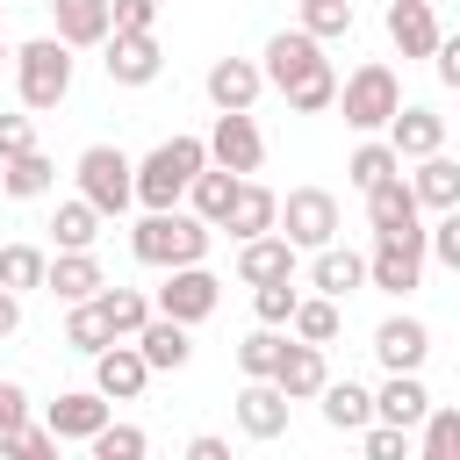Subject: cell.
<instances>
[{
  "label": "cell",
  "mask_w": 460,
  "mask_h": 460,
  "mask_svg": "<svg viewBox=\"0 0 460 460\" xmlns=\"http://www.w3.org/2000/svg\"><path fill=\"white\" fill-rule=\"evenodd\" d=\"M208 237H216V223H201L194 208H144V223L129 230V252L144 259V266H194V259H208Z\"/></svg>",
  "instance_id": "6da1fadb"
},
{
  "label": "cell",
  "mask_w": 460,
  "mask_h": 460,
  "mask_svg": "<svg viewBox=\"0 0 460 460\" xmlns=\"http://www.w3.org/2000/svg\"><path fill=\"white\" fill-rule=\"evenodd\" d=\"M280 352H288L280 323H259V331H244V338H237V374H244V381H273Z\"/></svg>",
  "instance_id": "d6a6232c"
},
{
  "label": "cell",
  "mask_w": 460,
  "mask_h": 460,
  "mask_svg": "<svg viewBox=\"0 0 460 460\" xmlns=\"http://www.w3.org/2000/svg\"><path fill=\"white\" fill-rule=\"evenodd\" d=\"M216 302H223V280H216L201 259H194V266H165V288L151 295V309H158V316H180L187 331H194V323H208V316H216Z\"/></svg>",
  "instance_id": "52a82bcc"
},
{
  "label": "cell",
  "mask_w": 460,
  "mask_h": 460,
  "mask_svg": "<svg viewBox=\"0 0 460 460\" xmlns=\"http://www.w3.org/2000/svg\"><path fill=\"white\" fill-rule=\"evenodd\" d=\"M14 331H22V295L0 288V338H14Z\"/></svg>",
  "instance_id": "f5cc1de1"
},
{
  "label": "cell",
  "mask_w": 460,
  "mask_h": 460,
  "mask_svg": "<svg viewBox=\"0 0 460 460\" xmlns=\"http://www.w3.org/2000/svg\"><path fill=\"white\" fill-rule=\"evenodd\" d=\"M388 172H402V158H395V144H388V137H367V144L345 158V180H352L359 194H367V187H381Z\"/></svg>",
  "instance_id": "8d00e7d4"
},
{
  "label": "cell",
  "mask_w": 460,
  "mask_h": 460,
  "mask_svg": "<svg viewBox=\"0 0 460 460\" xmlns=\"http://www.w3.org/2000/svg\"><path fill=\"white\" fill-rule=\"evenodd\" d=\"M101 50H108L101 65H108V79H115V86H151V79L165 72V50H158V36H151V29H115Z\"/></svg>",
  "instance_id": "8fae6325"
},
{
  "label": "cell",
  "mask_w": 460,
  "mask_h": 460,
  "mask_svg": "<svg viewBox=\"0 0 460 460\" xmlns=\"http://www.w3.org/2000/svg\"><path fill=\"white\" fill-rule=\"evenodd\" d=\"M50 187H58V165L43 158V144L22 151V158H7V172H0V194H7V201H43Z\"/></svg>",
  "instance_id": "f546056e"
},
{
  "label": "cell",
  "mask_w": 460,
  "mask_h": 460,
  "mask_svg": "<svg viewBox=\"0 0 460 460\" xmlns=\"http://www.w3.org/2000/svg\"><path fill=\"white\" fill-rule=\"evenodd\" d=\"M237 280H244V288H259V280H295V244H288L280 230L244 237V244H237Z\"/></svg>",
  "instance_id": "44dd1931"
},
{
  "label": "cell",
  "mask_w": 460,
  "mask_h": 460,
  "mask_svg": "<svg viewBox=\"0 0 460 460\" xmlns=\"http://www.w3.org/2000/svg\"><path fill=\"white\" fill-rule=\"evenodd\" d=\"M316 402H323V424H331V431H359V424H374V388H359V381H323Z\"/></svg>",
  "instance_id": "83f0119b"
},
{
  "label": "cell",
  "mask_w": 460,
  "mask_h": 460,
  "mask_svg": "<svg viewBox=\"0 0 460 460\" xmlns=\"http://www.w3.org/2000/svg\"><path fill=\"white\" fill-rule=\"evenodd\" d=\"M101 208L79 194V201H58V216H50V237H58V252H93L101 244Z\"/></svg>",
  "instance_id": "1f68e13d"
},
{
  "label": "cell",
  "mask_w": 460,
  "mask_h": 460,
  "mask_svg": "<svg viewBox=\"0 0 460 460\" xmlns=\"http://www.w3.org/2000/svg\"><path fill=\"white\" fill-rule=\"evenodd\" d=\"M22 417H29V388L22 381H0V431H14Z\"/></svg>",
  "instance_id": "f907efd6"
},
{
  "label": "cell",
  "mask_w": 460,
  "mask_h": 460,
  "mask_svg": "<svg viewBox=\"0 0 460 460\" xmlns=\"http://www.w3.org/2000/svg\"><path fill=\"white\" fill-rule=\"evenodd\" d=\"M424 259H438L446 273H460V208H438V223L424 230Z\"/></svg>",
  "instance_id": "f6af8a7d"
},
{
  "label": "cell",
  "mask_w": 460,
  "mask_h": 460,
  "mask_svg": "<svg viewBox=\"0 0 460 460\" xmlns=\"http://www.w3.org/2000/svg\"><path fill=\"white\" fill-rule=\"evenodd\" d=\"M288 331H295V338H309V345H331V338L345 331V309H338L331 295H302V302H295V316H288Z\"/></svg>",
  "instance_id": "e575fe53"
},
{
  "label": "cell",
  "mask_w": 460,
  "mask_h": 460,
  "mask_svg": "<svg viewBox=\"0 0 460 460\" xmlns=\"http://www.w3.org/2000/svg\"><path fill=\"white\" fill-rule=\"evenodd\" d=\"M201 86H208L216 108H252V101L266 93V72H259V58H216Z\"/></svg>",
  "instance_id": "cb8c5ba5"
},
{
  "label": "cell",
  "mask_w": 460,
  "mask_h": 460,
  "mask_svg": "<svg viewBox=\"0 0 460 460\" xmlns=\"http://www.w3.org/2000/svg\"><path fill=\"white\" fill-rule=\"evenodd\" d=\"M208 165V137H165L158 151L137 158V208H180L187 180Z\"/></svg>",
  "instance_id": "7a4b0ae2"
},
{
  "label": "cell",
  "mask_w": 460,
  "mask_h": 460,
  "mask_svg": "<svg viewBox=\"0 0 460 460\" xmlns=\"http://www.w3.org/2000/svg\"><path fill=\"white\" fill-rule=\"evenodd\" d=\"M331 101H338V72H331V65L309 72L302 86H288V108H295V115H331Z\"/></svg>",
  "instance_id": "b9f144b4"
},
{
  "label": "cell",
  "mask_w": 460,
  "mask_h": 460,
  "mask_svg": "<svg viewBox=\"0 0 460 460\" xmlns=\"http://www.w3.org/2000/svg\"><path fill=\"white\" fill-rule=\"evenodd\" d=\"M295 302H302V288H295V280H259V288H252V309H259V323H280V331H288Z\"/></svg>",
  "instance_id": "7bdbcfd3"
},
{
  "label": "cell",
  "mask_w": 460,
  "mask_h": 460,
  "mask_svg": "<svg viewBox=\"0 0 460 460\" xmlns=\"http://www.w3.org/2000/svg\"><path fill=\"white\" fill-rule=\"evenodd\" d=\"M309 288H316V295H331V302H345L352 288H367V259H359L352 244H338V237H331V244H316V252H309Z\"/></svg>",
  "instance_id": "d6986e66"
},
{
  "label": "cell",
  "mask_w": 460,
  "mask_h": 460,
  "mask_svg": "<svg viewBox=\"0 0 460 460\" xmlns=\"http://www.w3.org/2000/svg\"><path fill=\"white\" fill-rule=\"evenodd\" d=\"M208 165H230V172H259V165H266V137H259L252 108H216V129H208Z\"/></svg>",
  "instance_id": "9c48e42d"
},
{
  "label": "cell",
  "mask_w": 460,
  "mask_h": 460,
  "mask_svg": "<svg viewBox=\"0 0 460 460\" xmlns=\"http://www.w3.org/2000/svg\"><path fill=\"white\" fill-rule=\"evenodd\" d=\"M237 180H244V172H230V165H201V172L187 180V208H194L201 223H223V216H230Z\"/></svg>",
  "instance_id": "4dcf8cb0"
},
{
  "label": "cell",
  "mask_w": 460,
  "mask_h": 460,
  "mask_svg": "<svg viewBox=\"0 0 460 460\" xmlns=\"http://www.w3.org/2000/svg\"><path fill=\"white\" fill-rule=\"evenodd\" d=\"M367 223H374V237L424 244V223H417V187H410L402 172H388L381 187H367Z\"/></svg>",
  "instance_id": "30bf717a"
},
{
  "label": "cell",
  "mask_w": 460,
  "mask_h": 460,
  "mask_svg": "<svg viewBox=\"0 0 460 460\" xmlns=\"http://www.w3.org/2000/svg\"><path fill=\"white\" fill-rule=\"evenodd\" d=\"M359 137H381L388 129V115L402 108V79L381 65V58H367V65H352L345 79H338V101H331Z\"/></svg>",
  "instance_id": "3957f363"
},
{
  "label": "cell",
  "mask_w": 460,
  "mask_h": 460,
  "mask_svg": "<svg viewBox=\"0 0 460 460\" xmlns=\"http://www.w3.org/2000/svg\"><path fill=\"white\" fill-rule=\"evenodd\" d=\"M295 14H302V29H309L316 43H331V36H352V0H302Z\"/></svg>",
  "instance_id": "60d3db41"
},
{
  "label": "cell",
  "mask_w": 460,
  "mask_h": 460,
  "mask_svg": "<svg viewBox=\"0 0 460 460\" xmlns=\"http://www.w3.org/2000/svg\"><path fill=\"white\" fill-rule=\"evenodd\" d=\"M86 446H93V460H144V453H151V438H144L137 424H115V417H108Z\"/></svg>",
  "instance_id": "ab89813d"
},
{
  "label": "cell",
  "mask_w": 460,
  "mask_h": 460,
  "mask_svg": "<svg viewBox=\"0 0 460 460\" xmlns=\"http://www.w3.org/2000/svg\"><path fill=\"white\" fill-rule=\"evenodd\" d=\"M295 252H316V244H331L338 237V194L331 187H288V201H280V223H273Z\"/></svg>",
  "instance_id": "8992f818"
},
{
  "label": "cell",
  "mask_w": 460,
  "mask_h": 460,
  "mask_svg": "<svg viewBox=\"0 0 460 460\" xmlns=\"http://www.w3.org/2000/svg\"><path fill=\"white\" fill-rule=\"evenodd\" d=\"M0 453H14V460H50V453H58V431H50V424H29V417H22L14 431H0Z\"/></svg>",
  "instance_id": "ee69618b"
},
{
  "label": "cell",
  "mask_w": 460,
  "mask_h": 460,
  "mask_svg": "<svg viewBox=\"0 0 460 460\" xmlns=\"http://www.w3.org/2000/svg\"><path fill=\"white\" fill-rule=\"evenodd\" d=\"M14 93H22L29 115L58 108V101L72 93V43H65V36H36V43H22V50H14Z\"/></svg>",
  "instance_id": "277c9868"
},
{
  "label": "cell",
  "mask_w": 460,
  "mask_h": 460,
  "mask_svg": "<svg viewBox=\"0 0 460 460\" xmlns=\"http://www.w3.org/2000/svg\"><path fill=\"white\" fill-rule=\"evenodd\" d=\"M93 302H101V316H108L115 338H137V331L151 323V295H137V288H101Z\"/></svg>",
  "instance_id": "74e56055"
},
{
  "label": "cell",
  "mask_w": 460,
  "mask_h": 460,
  "mask_svg": "<svg viewBox=\"0 0 460 460\" xmlns=\"http://www.w3.org/2000/svg\"><path fill=\"white\" fill-rule=\"evenodd\" d=\"M43 273H50V252H36V244H0V288L29 295V288H43Z\"/></svg>",
  "instance_id": "f35d334b"
},
{
  "label": "cell",
  "mask_w": 460,
  "mask_h": 460,
  "mask_svg": "<svg viewBox=\"0 0 460 460\" xmlns=\"http://www.w3.org/2000/svg\"><path fill=\"white\" fill-rule=\"evenodd\" d=\"M137 352H144V367H151V374H180V367L194 359V338H187V323H180V316H158V309H151V323L137 331Z\"/></svg>",
  "instance_id": "7402d4cb"
},
{
  "label": "cell",
  "mask_w": 460,
  "mask_h": 460,
  "mask_svg": "<svg viewBox=\"0 0 460 460\" xmlns=\"http://www.w3.org/2000/svg\"><path fill=\"white\" fill-rule=\"evenodd\" d=\"M65 345L72 352H101V345H115V331H108V316H101V302L86 295V302H65Z\"/></svg>",
  "instance_id": "d590c367"
},
{
  "label": "cell",
  "mask_w": 460,
  "mask_h": 460,
  "mask_svg": "<svg viewBox=\"0 0 460 460\" xmlns=\"http://www.w3.org/2000/svg\"><path fill=\"white\" fill-rule=\"evenodd\" d=\"M50 22H58L50 36H65L72 50H101L108 29H115L108 22V0H50Z\"/></svg>",
  "instance_id": "d4e9b609"
},
{
  "label": "cell",
  "mask_w": 460,
  "mask_h": 460,
  "mask_svg": "<svg viewBox=\"0 0 460 460\" xmlns=\"http://www.w3.org/2000/svg\"><path fill=\"white\" fill-rule=\"evenodd\" d=\"M7 65H14V50H7V36H0V72H7Z\"/></svg>",
  "instance_id": "db71d44e"
},
{
  "label": "cell",
  "mask_w": 460,
  "mask_h": 460,
  "mask_svg": "<svg viewBox=\"0 0 460 460\" xmlns=\"http://www.w3.org/2000/svg\"><path fill=\"white\" fill-rule=\"evenodd\" d=\"M359 453H367V460H402V453H410V431L374 417V424H359Z\"/></svg>",
  "instance_id": "bcb514c9"
},
{
  "label": "cell",
  "mask_w": 460,
  "mask_h": 460,
  "mask_svg": "<svg viewBox=\"0 0 460 460\" xmlns=\"http://www.w3.org/2000/svg\"><path fill=\"white\" fill-rule=\"evenodd\" d=\"M417 280H424V244L374 237V252H367V288H381V295H417Z\"/></svg>",
  "instance_id": "4fadbf2b"
},
{
  "label": "cell",
  "mask_w": 460,
  "mask_h": 460,
  "mask_svg": "<svg viewBox=\"0 0 460 460\" xmlns=\"http://www.w3.org/2000/svg\"><path fill=\"white\" fill-rule=\"evenodd\" d=\"M323 65H331V58H323V43H316L302 22H295V29H280V36H266V50H259L266 86H280V93H288V86H302L309 72H323Z\"/></svg>",
  "instance_id": "ba28073f"
},
{
  "label": "cell",
  "mask_w": 460,
  "mask_h": 460,
  "mask_svg": "<svg viewBox=\"0 0 460 460\" xmlns=\"http://www.w3.org/2000/svg\"><path fill=\"white\" fill-rule=\"evenodd\" d=\"M237 431L259 438V446H273V438L288 431V395H280V381H244V388H237Z\"/></svg>",
  "instance_id": "ac0fdd59"
},
{
  "label": "cell",
  "mask_w": 460,
  "mask_h": 460,
  "mask_svg": "<svg viewBox=\"0 0 460 460\" xmlns=\"http://www.w3.org/2000/svg\"><path fill=\"white\" fill-rule=\"evenodd\" d=\"M438 14H431V0H388V43L402 50V58H431L438 50Z\"/></svg>",
  "instance_id": "603a6c76"
},
{
  "label": "cell",
  "mask_w": 460,
  "mask_h": 460,
  "mask_svg": "<svg viewBox=\"0 0 460 460\" xmlns=\"http://www.w3.org/2000/svg\"><path fill=\"white\" fill-rule=\"evenodd\" d=\"M410 187H417V208H460V158H446V151L417 158Z\"/></svg>",
  "instance_id": "f1b7e54d"
},
{
  "label": "cell",
  "mask_w": 460,
  "mask_h": 460,
  "mask_svg": "<svg viewBox=\"0 0 460 460\" xmlns=\"http://www.w3.org/2000/svg\"><path fill=\"white\" fill-rule=\"evenodd\" d=\"M374 359H381L388 374H417V367L431 359V331H424L417 316H381V323H374Z\"/></svg>",
  "instance_id": "9a60e30c"
},
{
  "label": "cell",
  "mask_w": 460,
  "mask_h": 460,
  "mask_svg": "<svg viewBox=\"0 0 460 460\" xmlns=\"http://www.w3.org/2000/svg\"><path fill=\"white\" fill-rule=\"evenodd\" d=\"M273 223H280V194H273V187H259V180L244 172V180H237V194H230V216H223L216 230H230V237L244 244V237L273 230Z\"/></svg>",
  "instance_id": "ffe728a7"
},
{
  "label": "cell",
  "mask_w": 460,
  "mask_h": 460,
  "mask_svg": "<svg viewBox=\"0 0 460 460\" xmlns=\"http://www.w3.org/2000/svg\"><path fill=\"white\" fill-rule=\"evenodd\" d=\"M0 172H7V158H0Z\"/></svg>",
  "instance_id": "11a10c76"
},
{
  "label": "cell",
  "mask_w": 460,
  "mask_h": 460,
  "mask_svg": "<svg viewBox=\"0 0 460 460\" xmlns=\"http://www.w3.org/2000/svg\"><path fill=\"white\" fill-rule=\"evenodd\" d=\"M431 65H438V79H446V86L460 93V29H453V36H438V50H431Z\"/></svg>",
  "instance_id": "681fc988"
},
{
  "label": "cell",
  "mask_w": 460,
  "mask_h": 460,
  "mask_svg": "<svg viewBox=\"0 0 460 460\" xmlns=\"http://www.w3.org/2000/svg\"><path fill=\"white\" fill-rule=\"evenodd\" d=\"M388 144H395V158H431V151H446V115L438 108H417V101H402L395 115H388V129H381Z\"/></svg>",
  "instance_id": "5bb4252c"
},
{
  "label": "cell",
  "mask_w": 460,
  "mask_h": 460,
  "mask_svg": "<svg viewBox=\"0 0 460 460\" xmlns=\"http://www.w3.org/2000/svg\"><path fill=\"white\" fill-rule=\"evenodd\" d=\"M417 453H424V460H460V402H431V410H424Z\"/></svg>",
  "instance_id": "836d02e7"
},
{
  "label": "cell",
  "mask_w": 460,
  "mask_h": 460,
  "mask_svg": "<svg viewBox=\"0 0 460 460\" xmlns=\"http://www.w3.org/2000/svg\"><path fill=\"white\" fill-rule=\"evenodd\" d=\"M331 345H309V338H288V352H280V367H273V381H280V395L288 402H316V388L331 381V359H323Z\"/></svg>",
  "instance_id": "2e32d148"
},
{
  "label": "cell",
  "mask_w": 460,
  "mask_h": 460,
  "mask_svg": "<svg viewBox=\"0 0 460 460\" xmlns=\"http://www.w3.org/2000/svg\"><path fill=\"white\" fill-rule=\"evenodd\" d=\"M158 7H165V0H108V22H115V29H158ZM115 29H108V36H115Z\"/></svg>",
  "instance_id": "7dc6e473"
},
{
  "label": "cell",
  "mask_w": 460,
  "mask_h": 460,
  "mask_svg": "<svg viewBox=\"0 0 460 460\" xmlns=\"http://www.w3.org/2000/svg\"><path fill=\"white\" fill-rule=\"evenodd\" d=\"M93 388H101L108 402H137V395L151 388V367H144L137 338H115V345L93 352Z\"/></svg>",
  "instance_id": "7c38bea8"
},
{
  "label": "cell",
  "mask_w": 460,
  "mask_h": 460,
  "mask_svg": "<svg viewBox=\"0 0 460 460\" xmlns=\"http://www.w3.org/2000/svg\"><path fill=\"white\" fill-rule=\"evenodd\" d=\"M43 288H50L58 302H86V295H101V288H108V273H101V259H93V252H50Z\"/></svg>",
  "instance_id": "484cf974"
},
{
  "label": "cell",
  "mask_w": 460,
  "mask_h": 460,
  "mask_svg": "<svg viewBox=\"0 0 460 460\" xmlns=\"http://www.w3.org/2000/svg\"><path fill=\"white\" fill-rule=\"evenodd\" d=\"M108 410H115V402H108L101 388H65V395L43 410V424L58 431V446H65V438H79V446H86V438L108 424Z\"/></svg>",
  "instance_id": "e0dca14e"
},
{
  "label": "cell",
  "mask_w": 460,
  "mask_h": 460,
  "mask_svg": "<svg viewBox=\"0 0 460 460\" xmlns=\"http://www.w3.org/2000/svg\"><path fill=\"white\" fill-rule=\"evenodd\" d=\"M72 180H79V194H86L101 216L137 208V158H129V151H115V144H86V151H79V165H72Z\"/></svg>",
  "instance_id": "5b68a950"
},
{
  "label": "cell",
  "mask_w": 460,
  "mask_h": 460,
  "mask_svg": "<svg viewBox=\"0 0 460 460\" xmlns=\"http://www.w3.org/2000/svg\"><path fill=\"white\" fill-rule=\"evenodd\" d=\"M187 460H230V438H216V431H194V438H187Z\"/></svg>",
  "instance_id": "816d5d0a"
},
{
  "label": "cell",
  "mask_w": 460,
  "mask_h": 460,
  "mask_svg": "<svg viewBox=\"0 0 460 460\" xmlns=\"http://www.w3.org/2000/svg\"><path fill=\"white\" fill-rule=\"evenodd\" d=\"M424 410H431V388H424L417 374H388V381L374 388V417H381V424L417 431V424H424Z\"/></svg>",
  "instance_id": "4316f807"
},
{
  "label": "cell",
  "mask_w": 460,
  "mask_h": 460,
  "mask_svg": "<svg viewBox=\"0 0 460 460\" xmlns=\"http://www.w3.org/2000/svg\"><path fill=\"white\" fill-rule=\"evenodd\" d=\"M22 151H36V122L29 115H0V158H22Z\"/></svg>",
  "instance_id": "c3c4849f"
}]
</instances>
